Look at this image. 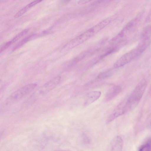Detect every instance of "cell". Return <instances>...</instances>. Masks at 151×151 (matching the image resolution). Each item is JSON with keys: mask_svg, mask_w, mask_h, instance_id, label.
Listing matches in <instances>:
<instances>
[{"mask_svg": "<svg viewBox=\"0 0 151 151\" xmlns=\"http://www.w3.org/2000/svg\"><path fill=\"white\" fill-rule=\"evenodd\" d=\"M92 0H79L78 3L79 4L82 5L87 3Z\"/></svg>", "mask_w": 151, "mask_h": 151, "instance_id": "e0dca14e", "label": "cell"}, {"mask_svg": "<svg viewBox=\"0 0 151 151\" xmlns=\"http://www.w3.org/2000/svg\"><path fill=\"white\" fill-rule=\"evenodd\" d=\"M142 16V14H141L128 23L119 33L118 37H123L130 32L138 23Z\"/></svg>", "mask_w": 151, "mask_h": 151, "instance_id": "52a82bcc", "label": "cell"}, {"mask_svg": "<svg viewBox=\"0 0 151 151\" xmlns=\"http://www.w3.org/2000/svg\"><path fill=\"white\" fill-rule=\"evenodd\" d=\"M44 0H34L19 11L14 16L15 18H18L22 15L32 7L40 3Z\"/></svg>", "mask_w": 151, "mask_h": 151, "instance_id": "7c38bea8", "label": "cell"}, {"mask_svg": "<svg viewBox=\"0 0 151 151\" xmlns=\"http://www.w3.org/2000/svg\"><path fill=\"white\" fill-rule=\"evenodd\" d=\"M60 79V76H57L51 79L39 88L34 93L33 97L37 98L49 92L58 85Z\"/></svg>", "mask_w": 151, "mask_h": 151, "instance_id": "5b68a950", "label": "cell"}, {"mask_svg": "<svg viewBox=\"0 0 151 151\" xmlns=\"http://www.w3.org/2000/svg\"><path fill=\"white\" fill-rule=\"evenodd\" d=\"M83 142L85 144H88L90 143V140L86 134L83 133L82 135Z\"/></svg>", "mask_w": 151, "mask_h": 151, "instance_id": "2e32d148", "label": "cell"}, {"mask_svg": "<svg viewBox=\"0 0 151 151\" xmlns=\"http://www.w3.org/2000/svg\"><path fill=\"white\" fill-rule=\"evenodd\" d=\"M122 87L119 85H115L110 88L107 92L105 96L106 101H110L116 97L121 91Z\"/></svg>", "mask_w": 151, "mask_h": 151, "instance_id": "9c48e42d", "label": "cell"}, {"mask_svg": "<svg viewBox=\"0 0 151 151\" xmlns=\"http://www.w3.org/2000/svg\"><path fill=\"white\" fill-rule=\"evenodd\" d=\"M113 20L111 17L104 19L70 40L63 47L62 50L65 52L82 44L96 35Z\"/></svg>", "mask_w": 151, "mask_h": 151, "instance_id": "6da1fadb", "label": "cell"}, {"mask_svg": "<svg viewBox=\"0 0 151 151\" xmlns=\"http://www.w3.org/2000/svg\"><path fill=\"white\" fill-rule=\"evenodd\" d=\"M101 93L99 91H94L88 93L86 95L84 103L85 106H88L97 100L101 96Z\"/></svg>", "mask_w": 151, "mask_h": 151, "instance_id": "8fae6325", "label": "cell"}, {"mask_svg": "<svg viewBox=\"0 0 151 151\" xmlns=\"http://www.w3.org/2000/svg\"><path fill=\"white\" fill-rule=\"evenodd\" d=\"M29 30V29H24L16 35L11 40L4 44L0 48V52H3L8 47L12 44L14 43L16 41L19 40L20 38L25 35V34L28 32Z\"/></svg>", "mask_w": 151, "mask_h": 151, "instance_id": "30bf717a", "label": "cell"}, {"mask_svg": "<svg viewBox=\"0 0 151 151\" xmlns=\"http://www.w3.org/2000/svg\"><path fill=\"white\" fill-rule=\"evenodd\" d=\"M112 71L111 70H108L100 73L97 76V78L100 79L106 78L111 74Z\"/></svg>", "mask_w": 151, "mask_h": 151, "instance_id": "9a60e30c", "label": "cell"}, {"mask_svg": "<svg viewBox=\"0 0 151 151\" xmlns=\"http://www.w3.org/2000/svg\"><path fill=\"white\" fill-rule=\"evenodd\" d=\"M123 145V141L122 137L117 136L115 137L110 143L109 149L110 151H122Z\"/></svg>", "mask_w": 151, "mask_h": 151, "instance_id": "ba28073f", "label": "cell"}, {"mask_svg": "<svg viewBox=\"0 0 151 151\" xmlns=\"http://www.w3.org/2000/svg\"><path fill=\"white\" fill-rule=\"evenodd\" d=\"M36 83L27 84L12 93L6 100L4 104L6 106L11 105L18 101L32 92L37 86Z\"/></svg>", "mask_w": 151, "mask_h": 151, "instance_id": "277c9868", "label": "cell"}, {"mask_svg": "<svg viewBox=\"0 0 151 151\" xmlns=\"http://www.w3.org/2000/svg\"><path fill=\"white\" fill-rule=\"evenodd\" d=\"M149 44L148 40H144L141 44L124 54L115 62L114 65V68H119L131 62L144 52Z\"/></svg>", "mask_w": 151, "mask_h": 151, "instance_id": "7a4b0ae2", "label": "cell"}, {"mask_svg": "<svg viewBox=\"0 0 151 151\" xmlns=\"http://www.w3.org/2000/svg\"><path fill=\"white\" fill-rule=\"evenodd\" d=\"M129 111L126 99L119 104L114 109L108 117L106 120V123L110 122L115 119Z\"/></svg>", "mask_w": 151, "mask_h": 151, "instance_id": "8992f818", "label": "cell"}, {"mask_svg": "<svg viewBox=\"0 0 151 151\" xmlns=\"http://www.w3.org/2000/svg\"><path fill=\"white\" fill-rule=\"evenodd\" d=\"M147 85L146 80H142L137 85L129 97L127 102L130 110L136 106L143 96Z\"/></svg>", "mask_w": 151, "mask_h": 151, "instance_id": "3957f363", "label": "cell"}, {"mask_svg": "<svg viewBox=\"0 0 151 151\" xmlns=\"http://www.w3.org/2000/svg\"><path fill=\"white\" fill-rule=\"evenodd\" d=\"M139 150L147 151L151 150V138L149 139L145 143L139 147Z\"/></svg>", "mask_w": 151, "mask_h": 151, "instance_id": "5bb4252c", "label": "cell"}, {"mask_svg": "<svg viewBox=\"0 0 151 151\" xmlns=\"http://www.w3.org/2000/svg\"><path fill=\"white\" fill-rule=\"evenodd\" d=\"M40 35V34H33L27 37L19 42L15 47H14L12 50L13 51H14L17 49L28 41L37 37L39 36Z\"/></svg>", "mask_w": 151, "mask_h": 151, "instance_id": "4fadbf2b", "label": "cell"}]
</instances>
